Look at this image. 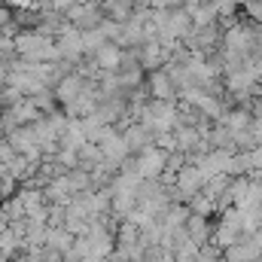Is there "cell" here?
I'll use <instances>...</instances> for the list:
<instances>
[{"instance_id":"277c9868","label":"cell","mask_w":262,"mask_h":262,"mask_svg":"<svg viewBox=\"0 0 262 262\" xmlns=\"http://www.w3.org/2000/svg\"><path fill=\"white\" fill-rule=\"evenodd\" d=\"M137 58H140L143 73L149 76V73H156V70H165V64L171 61V52H168L159 40H149V43H143V46L137 49Z\"/></svg>"},{"instance_id":"8992f818","label":"cell","mask_w":262,"mask_h":262,"mask_svg":"<svg viewBox=\"0 0 262 262\" xmlns=\"http://www.w3.org/2000/svg\"><path fill=\"white\" fill-rule=\"evenodd\" d=\"M213 232H216V220L213 216H198V213H192L189 223H186V235H189V241L198 244V247L210 244L213 241Z\"/></svg>"},{"instance_id":"d6986e66","label":"cell","mask_w":262,"mask_h":262,"mask_svg":"<svg viewBox=\"0 0 262 262\" xmlns=\"http://www.w3.org/2000/svg\"><path fill=\"white\" fill-rule=\"evenodd\" d=\"M229 186H232V177L229 174H220V177H210L207 180V186H204V195L210 198L213 204H216V198H223L229 192Z\"/></svg>"},{"instance_id":"7a4b0ae2","label":"cell","mask_w":262,"mask_h":262,"mask_svg":"<svg viewBox=\"0 0 262 262\" xmlns=\"http://www.w3.org/2000/svg\"><path fill=\"white\" fill-rule=\"evenodd\" d=\"M168 156H171V152H165V149H159V146H146L143 152L134 156L137 174H140L143 180H162V174H165V168H168Z\"/></svg>"},{"instance_id":"3957f363","label":"cell","mask_w":262,"mask_h":262,"mask_svg":"<svg viewBox=\"0 0 262 262\" xmlns=\"http://www.w3.org/2000/svg\"><path fill=\"white\" fill-rule=\"evenodd\" d=\"M55 46H58V52H61V61H67V64H73V67L85 58L82 34H79L76 28H64V31L55 37Z\"/></svg>"},{"instance_id":"52a82bcc","label":"cell","mask_w":262,"mask_h":262,"mask_svg":"<svg viewBox=\"0 0 262 262\" xmlns=\"http://www.w3.org/2000/svg\"><path fill=\"white\" fill-rule=\"evenodd\" d=\"M101 152H104V162L113 165V168H122L131 159V149H128V143H125V137H122V131L113 134L110 140H104L101 143Z\"/></svg>"},{"instance_id":"5b68a950","label":"cell","mask_w":262,"mask_h":262,"mask_svg":"<svg viewBox=\"0 0 262 262\" xmlns=\"http://www.w3.org/2000/svg\"><path fill=\"white\" fill-rule=\"evenodd\" d=\"M146 85H149V98H156V101H180V92H177V85L171 82L168 70L149 73V76H146Z\"/></svg>"},{"instance_id":"5bb4252c","label":"cell","mask_w":262,"mask_h":262,"mask_svg":"<svg viewBox=\"0 0 262 262\" xmlns=\"http://www.w3.org/2000/svg\"><path fill=\"white\" fill-rule=\"evenodd\" d=\"M67 180V189H70V195H85V192H95L92 189V174L89 171H82V168H73V171H67L64 174Z\"/></svg>"},{"instance_id":"7402d4cb","label":"cell","mask_w":262,"mask_h":262,"mask_svg":"<svg viewBox=\"0 0 262 262\" xmlns=\"http://www.w3.org/2000/svg\"><path fill=\"white\" fill-rule=\"evenodd\" d=\"M34 104L40 107V113H43V116H52V113H58V110H61V107H58V98H55V92H52V89H46V92L34 95Z\"/></svg>"},{"instance_id":"44dd1931","label":"cell","mask_w":262,"mask_h":262,"mask_svg":"<svg viewBox=\"0 0 262 262\" xmlns=\"http://www.w3.org/2000/svg\"><path fill=\"white\" fill-rule=\"evenodd\" d=\"M107 34L98 28V31H82V46H85V55H95L101 46H107Z\"/></svg>"},{"instance_id":"30bf717a","label":"cell","mask_w":262,"mask_h":262,"mask_svg":"<svg viewBox=\"0 0 262 262\" xmlns=\"http://www.w3.org/2000/svg\"><path fill=\"white\" fill-rule=\"evenodd\" d=\"M216 125H226L232 134H238V131H250V125H253V113H250L247 107H232V110H226V116H223Z\"/></svg>"},{"instance_id":"2e32d148","label":"cell","mask_w":262,"mask_h":262,"mask_svg":"<svg viewBox=\"0 0 262 262\" xmlns=\"http://www.w3.org/2000/svg\"><path fill=\"white\" fill-rule=\"evenodd\" d=\"M104 165V152H101V146H95V143H85L82 149H79V168L82 171H98Z\"/></svg>"},{"instance_id":"ac0fdd59","label":"cell","mask_w":262,"mask_h":262,"mask_svg":"<svg viewBox=\"0 0 262 262\" xmlns=\"http://www.w3.org/2000/svg\"><path fill=\"white\" fill-rule=\"evenodd\" d=\"M207 140H210V149H229V152H238V149H235V137H232V131L226 128V125H213L210 134H207Z\"/></svg>"},{"instance_id":"4316f807","label":"cell","mask_w":262,"mask_h":262,"mask_svg":"<svg viewBox=\"0 0 262 262\" xmlns=\"http://www.w3.org/2000/svg\"><path fill=\"white\" fill-rule=\"evenodd\" d=\"M207 3H213V0H183L186 9H198V6H207Z\"/></svg>"},{"instance_id":"cb8c5ba5","label":"cell","mask_w":262,"mask_h":262,"mask_svg":"<svg viewBox=\"0 0 262 262\" xmlns=\"http://www.w3.org/2000/svg\"><path fill=\"white\" fill-rule=\"evenodd\" d=\"M149 6L159 12H171V9H183V0H152Z\"/></svg>"},{"instance_id":"6da1fadb","label":"cell","mask_w":262,"mask_h":262,"mask_svg":"<svg viewBox=\"0 0 262 262\" xmlns=\"http://www.w3.org/2000/svg\"><path fill=\"white\" fill-rule=\"evenodd\" d=\"M104 21H107V15H104V9H101L98 0H85V3H79V6H73L67 12V25L76 28L79 34L82 31H98Z\"/></svg>"},{"instance_id":"9a60e30c","label":"cell","mask_w":262,"mask_h":262,"mask_svg":"<svg viewBox=\"0 0 262 262\" xmlns=\"http://www.w3.org/2000/svg\"><path fill=\"white\" fill-rule=\"evenodd\" d=\"M0 213H3L6 223H21V220H28V210H25L21 195H12V198H6V201H0Z\"/></svg>"},{"instance_id":"603a6c76","label":"cell","mask_w":262,"mask_h":262,"mask_svg":"<svg viewBox=\"0 0 262 262\" xmlns=\"http://www.w3.org/2000/svg\"><path fill=\"white\" fill-rule=\"evenodd\" d=\"M186 204H189V210H192V213H198V216H213V213H216V204L204 195V192H198L195 198H189Z\"/></svg>"},{"instance_id":"484cf974","label":"cell","mask_w":262,"mask_h":262,"mask_svg":"<svg viewBox=\"0 0 262 262\" xmlns=\"http://www.w3.org/2000/svg\"><path fill=\"white\" fill-rule=\"evenodd\" d=\"M250 131H253V137H256V143L262 146V119H253V125H250Z\"/></svg>"},{"instance_id":"d4e9b609","label":"cell","mask_w":262,"mask_h":262,"mask_svg":"<svg viewBox=\"0 0 262 262\" xmlns=\"http://www.w3.org/2000/svg\"><path fill=\"white\" fill-rule=\"evenodd\" d=\"M15 156H18V152H15V149H12V143L3 137V140H0V165H9Z\"/></svg>"},{"instance_id":"4fadbf2b","label":"cell","mask_w":262,"mask_h":262,"mask_svg":"<svg viewBox=\"0 0 262 262\" xmlns=\"http://www.w3.org/2000/svg\"><path fill=\"white\" fill-rule=\"evenodd\" d=\"M122 52H125V49H119L116 43H107V46H101V49L95 52V61H98V67H101L104 73H116V70H119V61H122Z\"/></svg>"},{"instance_id":"9c48e42d","label":"cell","mask_w":262,"mask_h":262,"mask_svg":"<svg viewBox=\"0 0 262 262\" xmlns=\"http://www.w3.org/2000/svg\"><path fill=\"white\" fill-rule=\"evenodd\" d=\"M9 113H12V119H15L18 128H21V125H34L37 119H43V113H40V107L34 104V98H21L18 104L9 107Z\"/></svg>"},{"instance_id":"8fae6325","label":"cell","mask_w":262,"mask_h":262,"mask_svg":"<svg viewBox=\"0 0 262 262\" xmlns=\"http://www.w3.org/2000/svg\"><path fill=\"white\" fill-rule=\"evenodd\" d=\"M250 192H253V177H232V186H229V204L232 207H247V201H250Z\"/></svg>"},{"instance_id":"7c38bea8","label":"cell","mask_w":262,"mask_h":262,"mask_svg":"<svg viewBox=\"0 0 262 262\" xmlns=\"http://www.w3.org/2000/svg\"><path fill=\"white\" fill-rule=\"evenodd\" d=\"M82 92H85V79L73 73V76H67L64 82L55 89V98H58V104H61V107H67V104H73Z\"/></svg>"},{"instance_id":"e0dca14e","label":"cell","mask_w":262,"mask_h":262,"mask_svg":"<svg viewBox=\"0 0 262 262\" xmlns=\"http://www.w3.org/2000/svg\"><path fill=\"white\" fill-rule=\"evenodd\" d=\"M73 241H76V238L61 226V229H49V232H46V244H43V247H52V250H58V253H67V250L73 247Z\"/></svg>"},{"instance_id":"ba28073f","label":"cell","mask_w":262,"mask_h":262,"mask_svg":"<svg viewBox=\"0 0 262 262\" xmlns=\"http://www.w3.org/2000/svg\"><path fill=\"white\" fill-rule=\"evenodd\" d=\"M122 137H125V143H128L131 156H137V152H143L146 146H156V134H149V131L143 128L140 122H131L122 128Z\"/></svg>"},{"instance_id":"ffe728a7","label":"cell","mask_w":262,"mask_h":262,"mask_svg":"<svg viewBox=\"0 0 262 262\" xmlns=\"http://www.w3.org/2000/svg\"><path fill=\"white\" fill-rule=\"evenodd\" d=\"M189 15H192L195 28H207V25H216V21H220V12H216V6H213V3L198 6V9H189Z\"/></svg>"}]
</instances>
